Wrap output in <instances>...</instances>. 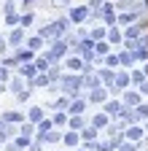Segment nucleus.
I'll use <instances>...</instances> for the list:
<instances>
[{
	"label": "nucleus",
	"mask_w": 148,
	"mask_h": 151,
	"mask_svg": "<svg viewBox=\"0 0 148 151\" xmlns=\"http://www.w3.org/2000/svg\"><path fill=\"white\" fill-rule=\"evenodd\" d=\"M84 86V76H78V73H67V76H62V92L65 94H70V97H78V89Z\"/></svg>",
	"instance_id": "obj_1"
},
{
	"label": "nucleus",
	"mask_w": 148,
	"mask_h": 151,
	"mask_svg": "<svg viewBox=\"0 0 148 151\" xmlns=\"http://www.w3.org/2000/svg\"><path fill=\"white\" fill-rule=\"evenodd\" d=\"M30 86H49V76L46 73H38V76H35V78H30Z\"/></svg>",
	"instance_id": "obj_30"
},
{
	"label": "nucleus",
	"mask_w": 148,
	"mask_h": 151,
	"mask_svg": "<svg viewBox=\"0 0 148 151\" xmlns=\"http://www.w3.org/2000/svg\"><path fill=\"white\" fill-rule=\"evenodd\" d=\"M19 76L22 78H35V76H38V65L35 62H22L19 65Z\"/></svg>",
	"instance_id": "obj_11"
},
{
	"label": "nucleus",
	"mask_w": 148,
	"mask_h": 151,
	"mask_svg": "<svg viewBox=\"0 0 148 151\" xmlns=\"http://www.w3.org/2000/svg\"><path fill=\"white\" fill-rule=\"evenodd\" d=\"M32 132H35V124H32V122H27V124H22V127H19V135L32 138Z\"/></svg>",
	"instance_id": "obj_39"
},
{
	"label": "nucleus",
	"mask_w": 148,
	"mask_h": 151,
	"mask_svg": "<svg viewBox=\"0 0 148 151\" xmlns=\"http://www.w3.org/2000/svg\"><path fill=\"white\" fill-rule=\"evenodd\" d=\"M129 84H132V76L127 73V68L121 70V73H116V78H113V86L110 89H127Z\"/></svg>",
	"instance_id": "obj_7"
},
{
	"label": "nucleus",
	"mask_w": 148,
	"mask_h": 151,
	"mask_svg": "<svg viewBox=\"0 0 148 151\" xmlns=\"http://www.w3.org/2000/svg\"><path fill=\"white\" fill-rule=\"evenodd\" d=\"M132 54H135V62H145L148 60V49H135Z\"/></svg>",
	"instance_id": "obj_40"
},
{
	"label": "nucleus",
	"mask_w": 148,
	"mask_h": 151,
	"mask_svg": "<svg viewBox=\"0 0 148 151\" xmlns=\"http://www.w3.org/2000/svg\"><path fill=\"white\" fill-rule=\"evenodd\" d=\"M116 148H119V151H137L140 146H135L132 140H124V143H121V146H116Z\"/></svg>",
	"instance_id": "obj_42"
},
{
	"label": "nucleus",
	"mask_w": 148,
	"mask_h": 151,
	"mask_svg": "<svg viewBox=\"0 0 148 151\" xmlns=\"http://www.w3.org/2000/svg\"><path fill=\"white\" fill-rule=\"evenodd\" d=\"M102 3H105V0H89V8H92V11H94V8H100Z\"/></svg>",
	"instance_id": "obj_49"
},
{
	"label": "nucleus",
	"mask_w": 148,
	"mask_h": 151,
	"mask_svg": "<svg viewBox=\"0 0 148 151\" xmlns=\"http://www.w3.org/2000/svg\"><path fill=\"white\" fill-rule=\"evenodd\" d=\"M135 113H137V122H143V119H148V103H140V105L135 108Z\"/></svg>",
	"instance_id": "obj_37"
},
{
	"label": "nucleus",
	"mask_w": 148,
	"mask_h": 151,
	"mask_svg": "<svg viewBox=\"0 0 148 151\" xmlns=\"http://www.w3.org/2000/svg\"><path fill=\"white\" fill-rule=\"evenodd\" d=\"M89 35L94 38V41H105V38H108V30H105V27H94Z\"/></svg>",
	"instance_id": "obj_36"
},
{
	"label": "nucleus",
	"mask_w": 148,
	"mask_h": 151,
	"mask_svg": "<svg viewBox=\"0 0 148 151\" xmlns=\"http://www.w3.org/2000/svg\"><path fill=\"white\" fill-rule=\"evenodd\" d=\"M81 76H84V86H86V89H97V86H102V78H100L97 73H81Z\"/></svg>",
	"instance_id": "obj_12"
},
{
	"label": "nucleus",
	"mask_w": 148,
	"mask_h": 151,
	"mask_svg": "<svg viewBox=\"0 0 148 151\" xmlns=\"http://www.w3.org/2000/svg\"><path fill=\"white\" fill-rule=\"evenodd\" d=\"M121 103H124V105H129V108H137V105L143 103V97H140V92H135V89H124Z\"/></svg>",
	"instance_id": "obj_6"
},
{
	"label": "nucleus",
	"mask_w": 148,
	"mask_h": 151,
	"mask_svg": "<svg viewBox=\"0 0 148 151\" xmlns=\"http://www.w3.org/2000/svg\"><path fill=\"white\" fill-rule=\"evenodd\" d=\"M121 108H124L121 100H105V113H108V116H119Z\"/></svg>",
	"instance_id": "obj_15"
},
{
	"label": "nucleus",
	"mask_w": 148,
	"mask_h": 151,
	"mask_svg": "<svg viewBox=\"0 0 148 151\" xmlns=\"http://www.w3.org/2000/svg\"><path fill=\"white\" fill-rule=\"evenodd\" d=\"M35 65H38V73H46L51 68V60H49V54H41V57H35Z\"/></svg>",
	"instance_id": "obj_28"
},
{
	"label": "nucleus",
	"mask_w": 148,
	"mask_h": 151,
	"mask_svg": "<svg viewBox=\"0 0 148 151\" xmlns=\"http://www.w3.org/2000/svg\"><path fill=\"white\" fill-rule=\"evenodd\" d=\"M43 43H46V41H43V38H41V35H32V38H30V41H27V49H32V51H38V49H41Z\"/></svg>",
	"instance_id": "obj_33"
},
{
	"label": "nucleus",
	"mask_w": 148,
	"mask_h": 151,
	"mask_svg": "<svg viewBox=\"0 0 148 151\" xmlns=\"http://www.w3.org/2000/svg\"><path fill=\"white\" fill-rule=\"evenodd\" d=\"M108 51H110V43H108V38H105V41H97V43H94V54H97V57H105Z\"/></svg>",
	"instance_id": "obj_29"
},
{
	"label": "nucleus",
	"mask_w": 148,
	"mask_h": 151,
	"mask_svg": "<svg viewBox=\"0 0 148 151\" xmlns=\"http://www.w3.org/2000/svg\"><path fill=\"white\" fill-rule=\"evenodd\" d=\"M46 76H49V86H51L54 81H59V76H62V70H59V62H54V65L46 70Z\"/></svg>",
	"instance_id": "obj_27"
},
{
	"label": "nucleus",
	"mask_w": 148,
	"mask_h": 151,
	"mask_svg": "<svg viewBox=\"0 0 148 151\" xmlns=\"http://www.w3.org/2000/svg\"><path fill=\"white\" fill-rule=\"evenodd\" d=\"M41 140H43V143H57V140H62V135H59V132H54V129H51V132H46V135H43Z\"/></svg>",
	"instance_id": "obj_38"
},
{
	"label": "nucleus",
	"mask_w": 148,
	"mask_h": 151,
	"mask_svg": "<svg viewBox=\"0 0 148 151\" xmlns=\"http://www.w3.org/2000/svg\"><path fill=\"white\" fill-rule=\"evenodd\" d=\"M108 43H124V32L113 24V27H108Z\"/></svg>",
	"instance_id": "obj_20"
},
{
	"label": "nucleus",
	"mask_w": 148,
	"mask_h": 151,
	"mask_svg": "<svg viewBox=\"0 0 148 151\" xmlns=\"http://www.w3.org/2000/svg\"><path fill=\"white\" fill-rule=\"evenodd\" d=\"M8 89H11L14 94H19V92L24 89V78H22V76H16V78H11V84H8Z\"/></svg>",
	"instance_id": "obj_31"
},
{
	"label": "nucleus",
	"mask_w": 148,
	"mask_h": 151,
	"mask_svg": "<svg viewBox=\"0 0 148 151\" xmlns=\"http://www.w3.org/2000/svg\"><path fill=\"white\" fill-rule=\"evenodd\" d=\"M41 119H43V108H41V105H32V108L27 111V122H32V124H38Z\"/></svg>",
	"instance_id": "obj_22"
},
{
	"label": "nucleus",
	"mask_w": 148,
	"mask_h": 151,
	"mask_svg": "<svg viewBox=\"0 0 148 151\" xmlns=\"http://www.w3.org/2000/svg\"><path fill=\"white\" fill-rule=\"evenodd\" d=\"M97 132H100L97 127H92V124H86V127L81 129V140H84V143H92V140H97Z\"/></svg>",
	"instance_id": "obj_19"
},
{
	"label": "nucleus",
	"mask_w": 148,
	"mask_h": 151,
	"mask_svg": "<svg viewBox=\"0 0 148 151\" xmlns=\"http://www.w3.org/2000/svg\"><path fill=\"white\" fill-rule=\"evenodd\" d=\"M86 100H89V103H105V100H108V94H105L102 86H97V89H89Z\"/></svg>",
	"instance_id": "obj_14"
},
{
	"label": "nucleus",
	"mask_w": 148,
	"mask_h": 151,
	"mask_svg": "<svg viewBox=\"0 0 148 151\" xmlns=\"http://www.w3.org/2000/svg\"><path fill=\"white\" fill-rule=\"evenodd\" d=\"M119 65H124V68H132V65H135V54L129 51V49H124V51L119 54Z\"/></svg>",
	"instance_id": "obj_23"
},
{
	"label": "nucleus",
	"mask_w": 148,
	"mask_h": 151,
	"mask_svg": "<svg viewBox=\"0 0 148 151\" xmlns=\"http://www.w3.org/2000/svg\"><path fill=\"white\" fill-rule=\"evenodd\" d=\"M65 68H67L70 73H81V70H84V60H81V54H70V57H65Z\"/></svg>",
	"instance_id": "obj_5"
},
{
	"label": "nucleus",
	"mask_w": 148,
	"mask_h": 151,
	"mask_svg": "<svg viewBox=\"0 0 148 151\" xmlns=\"http://www.w3.org/2000/svg\"><path fill=\"white\" fill-rule=\"evenodd\" d=\"M22 3H24V6H32V3H35V0H22Z\"/></svg>",
	"instance_id": "obj_51"
},
{
	"label": "nucleus",
	"mask_w": 148,
	"mask_h": 151,
	"mask_svg": "<svg viewBox=\"0 0 148 151\" xmlns=\"http://www.w3.org/2000/svg\"><path fill=\"white\" fill-rule=\"evenodd\" d=\"M67 51H70L67 41H62V38H59V41H54L51 51H46V54H49V60H51V65H54V62H59V60H65V57H67Z\"/></svg>",
	"instance_id": "obj_2"
},
{
	"label": "nucleus",
	"mask_w": 148,
	"mask_h": 151,
	"mask_svg": "<svg viewBox=\"0 0 148 151\" xmlns=\"http://www.w3.org/2000/svg\"><path fill=\"white\" fill-rule=\"evenodd\" d=\"M135 49H148V32H143L140 38H137V46Z\"/></svg>",
	"instance_id": "obj_45"
},
{
	"label": "nucleus",
	"mask_w": 148,
	"mask_h": 151,
	"mask_svg": "<svg viewBox=\"0 0 148 151\" xmlns=\"http://www.w3.org/2000/svg\"><path fill=\"white\" fill-rule=\"evenodd\" d=\"M86 97H73L70 100V105H67V113H70V116H76V113H84L86 111Z\"/></svg>",
	"instance_id": "obj_8"
},
{
	"label": "nucleus",
	"mask_w": 148,
	"mask_h": 151,
	"mask_svg": "<svg viewBox=\"0 0 148 151\" xmlns=\"http://www.w3.org/2000/svg\"><path fill=\"white\" fill-rule=\"evenodd\" d=\"M129 76H132V84H135V86H143V84H145V73H143V70H132Z\"/></svg>",
	"instance_id": "obj_35"
},
{
	"label": "nucleus",
	"mask_w": 148,
	"mask_h": 151,
	"mask_svg": "<svg viewBox=\"0 0 148 151\" xmlns=\"http://www.w3.org/2000/svg\"><path fill=\"white\" fill-rule=\"evenodd\" d=\"M62 140H65V146H78V143H81V132H76V129H67Z\"/></svg>",
	"instance_id": "obj_25"
},
{
	"label": "nucleus",
	"mask_w": 148,
	"mask_h": 151,
	"mask_svg": "<svg viewBox=\"0 0 148 151\" xmlns=\"http://www.w3.org/2000/svg\"><path fill=\"white\" fill-rule=\"evenodd\" d=\"M70 100H73L70 94H65V92H62V97H57V100H54V103H51V108H57V111H67Z\"/></svg>",
	"instance_id": "obj_26"
},
{
	"label": "nucleus",
	"mask_w": 148,
	"mask_h": 151,
	"mask_svg": "<svg viewBox=\"0 0 148 151\" xmlns=\"http://www.w3.org/2000/svg\"><path fill=\"white\" fill-rule=\"evenodd\" d=\"M16 97H19V103H24V100H27V97H30V89H22V92H19V94H16Z\"/></svg>",
	"instance_id": "obj_48"
},
{
	"label": "nucleus",
	"mask_w": 148,
	"mask_h": 151,
	"mask_svg": "<svg viewBox=\"0 0 148 151\" xmlns=\"http://www.w3.org/2000/svg\"><path fill=\"white\" fill-rule=\"evenodd\" d=\"M78 151H89V148H78Z\"/></svg>",
	"instance_id": "obj_52"
},
{
	"label": "nucleus",
	"mask_w": 148,
	"mask_h": 151,
	"mask_svg": "<svg viewBox=\"0 0 148 151\" xmlns=\"http://www.w3.org/2000/svg\"><path fill=\"white\" fill-rule=\"evenodd\" d=\"M143 135H145V132H143V127H137V124H132V127H127V129H124V138H127V140H132V143H140Z\"/></svg>",
	"instance_id": "obj_10"
},
{
	"label": "nucleus",
	"mask_w": 148,
	"mask_h": 151,
	"mask_svg": "<svg viewBox=\"0 0 148 151\" xmlns=\"http://www.w3.org/2000/svg\"><path fill=\"white\" fill-rule=\"evenodd\" d=\"M0 146H3V143H0Z\"/></svg>",
	"instance_id": "obj_53"
},
{
	"label": "nucleus",
	"mask_w": 148,
	"mask_h": 151,
	"mask_svg": "<svg viewBox=\"0 0 148 151\" xmlns=\"http://www.w3.org/2000/svg\"><path fill=\"white\" fill-rule=\"evenodd\" d=\"M24 41V27L22 24H16L14 30H11V35H8V46H14V49H19V43Z\"/></svg>",
	"instance_id": "obj_9"
},
{
	"label": "nucleus",
	"mask_w": 148,
	"mask_h": 151,
	"mask_svg": "<svg viewBox=\"0 0 148 151\" xmlns=\"http://www.w3.org/2000/svg\"><path fill=\"white\" fill-rule=\"evenodd\" d=\"M3 11H6V14H14V11H16V6H14V0H6V6H3Z\"/></svg>",
	"instance_id": "obj_46"
},
{
	"label": "nucleus",
	"mask_w": 148,
	"mask_h": 151,
	"mask_svg": "<svg viewBox=\"0 0 148 151\" xmlns=\"http://www.w3.org/2000/svg\"><path fill=\"white\" fill-rule=\"evenodd\" d=\"M14 57H16V62L22 65V62H32V60H35V51H32V49H16Z\"/></svg>",
	"instance_id": "obj_18"
},
{
	"label": "nucleus",
	"mask_w": 148,
	"mask_h": 151,
	"mask_svg": "<svg viewBox=\"0 0 148 151\" xmlns=\"http://www.w3.org/2000/svg\"><path fill=\"white\" fill-rule=\"evenodd\" d=\"M32 22H35V14H32V11H24V14L19 16V24H22V27H30Z\"/></svg>",
	"instance_id": "obj_34"
},
{
	"label": "nucleus",
	"mask_w": 148,
	"mask_h": 151,
	"mask_svg": "<svg viewBox=\"0 0 148 151\" xmlns=\"http://www.w3.org/2000/svg\"><path fill=\"white\" fill-rule=\"evenodd\" d=\"M6 22H8L11 27H16V24H19V14H16V11H14V14H6Z\"/></svg>",
	"instance_id": "obj_44"
},
{
	"label": "nucleus",
	"mask_w": 148,
	"mask_h": 151,
	"mask_svg": "<svg viewBox=\"0 0 148 151\" xmlns=\"http://www.w3.org/2000/svg\"><path fill=\"white\" fill-rule=\"evenodd\" d=\"M54 3H57V6H62V8H67V6H70V0H54Z\"/></svg>",
	"instance_id": "obj_50"
},
{
	"label": "nucleus",
	"mask_w": 148,
	"mask_h": 151,
	"mask_svg": "<svg viewBox=\"0 0 148 151\" xmlns=\"http://www.w3.org/2000/svg\"><path fill=\"white\" fill-rule=\"evenodd\" d=\"M135 6V0H119L116 3V11H127V8H132Z\"/></svg>",
	"instance_id": "obj_43"
},
{
	"label": "nucleus",
	"mask_w": 148,
	"mask_h": 151,
	"mask_svg": "<svg viewBox=\"0 0 148 151\" xmlns=\"http://www.w3.org/2000/svg\"><path fill=\"white\" fill-rule=\"evenodd\" d=\"M140 14H143V8H135V11H119V14H116V24L129 27V24H135L137 19H140Z\"/></svg>",
	"instance_id": "obj_4"
},
{
	"label": "nucleus",
	"mask_w": 148,
	"mask_h": 151,
	"mask_svg": "<svg viewBox=\"0 0 148 151\" xmlns=\"http://www.w3.org/2000/svg\"><path fill=\"white\" fill-rule=\"evenodd\" d=\"M89 124H92V127H97V129H105V127L110 124V116H108V113H97V116L92 119Z\"/></svg>",
	"instance_id": "obj_21"
},
{
	"label": "nucleus",
	"mask_w": 148,
	"mask_h": 151,
	"mask_svg": "<svg viewBox=\"0 0 148 151\" xmlns=\"http://www.w3.org/2000/svg\"><path fill=\"white\" fill-rule=\"evenodd\" d=\"M86 124H89V122L84 119V113H76V116H70V119H67V127H70V129H76V132H81Z\"/></svg>",
	"instance_id": "obj_13"
},
{
	"label": "nucleus",
	"mask_w": 148,
	"mask_h": 151,
	"mask_svg": "<svg viewBox=\"0 0 148 151\" xmlns=\"http://www.w3.org/2000/svg\"><path fill=\"white\" fill-rule=\"evenodd\" d=\"M89 14H92V8L89 6H73L70 8V14H67V19L73 24H84L86 19H89Z\"/></svg>",
	"instance_id": "obj_3"
},
{
	"label": "nucleus",
	"mask_w": 148,
	"mask_h": 151,
	"mask_svg": "<svg viewBox=\"0 0 148 151\" xmlns=\"http://www.w3.org/2000/svg\"><path fill=\"white\" fill-rule=\"evenodd\" d=\"M67 119H70V113H67V111H59L51 122H54V127H67Z\"/></svg>",
	"instance_id": "obj_32"
},
{
	"label": "nucleus",
	"mask_w": 148,
	"mask_h": 151,
	"mask_svg": "<svg viewBox=\"0 0 148 151\" xmlns=\"http://www.w3.org/2000/svg\"><path fill=\"white\" fill-rule=\"evenodd\" d=\"M14 146H16V148H30V138H27V135H19V138L14 140Z\"/></svg>",
	"instance_id": "obj_41"
},
{
	"label": "nucleus",
	"mask_w": 148,
	"mask_h": 151,
	"mask_svg": "<svg viewBox=\"0 0 148 151\" xmlns=\"http://www.w3.org/2000/svg\"><path fill=\"white\" fill-rule=\"evenodd\" d=\"M3 119H6L8 124H16V122L22 124V122H24V113H22V111H6V113H3Z\"/></svg>",
	"instance_id": "obj_24"
},
{
	"label": "nucleus",
	"mask_w": 148,
	"mask_h": 151,
	"mask_svg": "<svg viewBox=\"0 0 148 151\" xmlns=\"http://www.w3.org/2000/svg\"><path fill=\"white\" fill-rule=\"evenodd\" d=\"M97 76L102 78V84H105V86H113V78H116V73H113V68H105V65H102Z\"/></svg>",
	"instance_id": "obj_17"
},
{
	"label": "nucleus",
	"mask_w": 148,
	"mask_h": 151,
	"mask_svg": "<svg viewBox=\"0 0 148 151\" xmlns=\"http://www.w3.org/2000/svg\"><path fill=\"white\" fill-rule=\"evenodd\" d=\"M0 81H8V68L0 65Z\"/></svg>",
	"instance_id": "obj_47"
},
{
	"label": "nucleus",
	"mask_w": 148,
	"mask_h": 151,
	"mask_svg": "<svg viewBox=\"0 0 148 151\" xmlns=\"http://www.w3.org/2000/svg\"><path fill=\"white\" fill-rule=\"evenodd\" d=\"M51 129H54V122H51V119H46V116H43L38 124H35V132H38V138H43L46 132H51Z\"/></svg>",
	"instance_id": "obj_16"
}]
</instances>
